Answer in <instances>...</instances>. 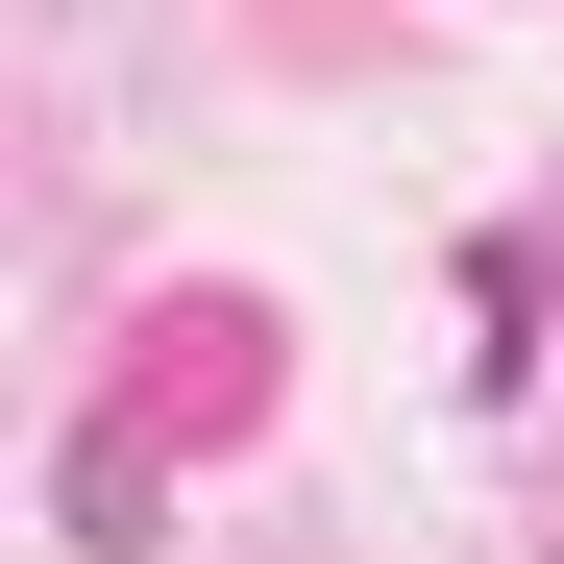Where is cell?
<instances>
[{
    "mask_svg": "<svg viewBox=\"0 0 564 564\" xmlns=\"http://www.w3.org/2000/svg\"><path fill=\"white\" fill-rule=\"evenodd\" d=\"M148 516H172V466H148V417H99V442H74V540L148 564Z\"/></svg>",
    "mask_w": 564,
    "mask_h": 564,
    "instance_id": "cell-1",
    "label": "cell"
}]
</instances>
